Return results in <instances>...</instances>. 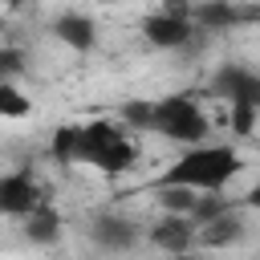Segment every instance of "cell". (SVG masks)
<instances>
[{
    "label": "cell",
    "instance_id": "6da1fadb",
    "mask_svg": "<svg viewBox=\"0 0 260 260\" xmlns=\"http://www.w3.org/2000/svg\"><path fill=\"white\" fill-rule=\"evenodd\" d=\"M240 171H244V158H240V150L232 142H203V146H187L158 175V187H183V191H199V195H219Z\"/></svg>",
    "mask_w": 260,
    "mask_h": 260
},
{
    "label": "cell",
    "instance_id": "7a4b0ae2",
    "mask_svg": "<svg viewBox=\"0 0 260 260\" xmlns=\"http://www.w3.org/2000/svg\"><path fill=\"white\" fill-rule=\"evenodd\" d=\"M150 134H162L167 142H179V146H203L207 134H211V118H207L199 93L179 89V93L154 98V110H150Z\"/></svg>",
    "mask_w": 260,
    "mask_h": 260
},
{
    "label": "cell",
    "instance_id": "3957f363",
    "mask_svg": "<svg viewBox=\"0 0 260 260\" xmlns=\"http://www.w3.org/2000/svg\"><path fill=\"white\" fill-rule=\"evenodd\" d=\"M81 162L102 171V175H122L138 162V142L106 118L85 122L81 126Z\"/></svg>",
    "mask_w": 260,
    "mask_h": 260
},
{
    "label": "cell",
    "instance_id": "277c9868",
    "mask_svg": "<svg viewBox=\"0 0 260 260\" xmlns=\"http://www.w3.org/2000/svg\"><path fill=\"white\" fill-rule=\"evenodd\" d=\"M211 93L228 102V110H248L260 114V69L244 61H228L211 73Z\"/></svg>",
    "mask_w": 260,
    "mask_h": 260
},
{
    "label": "cell",
    "instance_id": "5b68a950",
    "mask_svg": "<svg viewBox=\"0 0 260 260\" xmlns=\"http://www.w3.org/2000/svg\"><path fill=\"white\" fill-rule=\"evenodd\" d=\"M142 37L146 45L162 49V53H175V49H187L195 41V20H191V8H167V12H150L142 20Z\"/></svg>",
    "mask_w": 260,
    "mask_h": 260
},
{
    "label": "cell",
    "instance_id": "8992f818",
    "mask_svg": "<svg viewBox=\"0 0 260 260\" xmlns=\"http://www.w3.org/2000/svg\"><path fill=\"white\" fill-rule=\"evenodd\" d=\"M41 203H45L41 183H37L28 171H8V175L0 179V211H4L8 219H24V215H32Z\"/></svg>",
    "mask_w": 260,
    "mask_h": 260
},
{
    "label": "cell",
    "instance_id": "52a82bcc",
    "mask_svg": "<svg viewBox=\"0 0 260 260\" xmlns=\"http://www.w3.org/2000/svg\"><path fill=\"white\" fill-rule=\"evenodd\" d=\"M146 240L167 252V256H183V252H195V240H199V228L191 223V215H175V211H162V219L150 223Z\"/></svg>",
    "mask_w": 260,
    "mask_h": 260
},
{
    "label": "cell",
    "instance_id": "ba28073f",
    "mask_svg": "<svg viewBox=\"0 0 260 260\" xmlns=\"http://www.w3.org/2000/svg\"><path fill=\"white\" fill-rule=\"evenodd\" d=\"M191 20H195V28L228 32V28H236V24L260 20V8H240L236 0H199V4H191Z\"/></svg>",
    "mask_w": 260,
    "mask_h": 260
},
{
    "label": "cell",
    "instance_id": "9c48e42d",
    "mask_svg": "<svg viewBox=\"0 0 260 260\" xmlns=\"http://www.w3.org/2000/svg\"><path fill=\"white\" fill-rule=\"evenodd\" d=\"M89 240H93L102 252H130V248L142 240V232H138V223H134V219L106 211V215H98V219H93Z\"/></svg>",
    "mask_w": 260,
    "mask_h": 260
},
{
    "label": "cell",
    "instance_id": "30bf717a",
    "mask_svg": "<svg viewBox=\"0 0 260 260\" xmlns=\"http://www.w3.org/2000/svg\"><path fill=\"white\" fill-rule=\"evenodd\" d=\"M53 37L73 53H89L98 45V20L89 12H61L53 20Z\"/></svg>",
    "mask_w": 260,
    "mask_h": 260
},
{
    "label": "cell",
    "instance_id": "8fae6325",
    "mask_svg": "<svg viewBox=\"0 0 260 260\" xmlns=\"http://www.w3.org/2000/svg\"><path fill=\"white\" fill-rule=\"evenodd\" d=\"M61 228H65V223H61V211H57L49 199H45V203H41L32 215H24V219H20L24 240H28V244H41V248L57 244V240H61Z\"/></svg>",
    "mask_w": 260,
    "mask_h": 260
},
{
    "label": "cell",
    "instance_id": "7c38bea8",
    "mask_svg": "<svg viewBox=\"0 0 260 260\" xmlns=\"http://www.w3.org/2000/svg\"><path fill=\"white\" fill-rule=\"evenodd\" d=\"M244 236H248V223H244L240 207H232V211H223L219 219H211L207 228H199V244H207V248H232V244H240Z\"/></svg>",
    "mask_w": 260,
    "mask_h": 260
},
{
    "label": "cell",
    "instance_id": "4fadbf2b",
    "mask_svg": "<svg viewBox=\"0 0 260 260\" xmlns=\"http://www.w3.org/2000/svg\"><path fill=\"white\" fill-rule=\"evenodd\" d=\"M49 154H53L57 167H73V162H81V126H77V122L57 126L53 138H49Z\"/></svg>",
    "mask_w": 260,
    "mask_h": 260
},
{
    "label": "cell",
    "instance_id": "5bb4252c",
    "mask_svg": "<svg viewBox=\"0 0 260 260\" xmlns=\"http://www.w3.org/2000/svg\"><path fill=\"white\" fill-rule=\"evenodd\" d=\"M32 114V98H24V89L16 81H0V118L16 122V118H28Z\"/></svg>",
    "mask_w": 260,
    "mask_h": 260
},
{
    "label": "cell",
    "instance_id": "9a60e30c",
    "mask_svg": "<svg viewBox=\"0 0 260 260\" xmlns=\"http://www.w3.org/2000/svg\"><path fill=\"white\" fill-rule=\"evenodd\" d=\"M158 203H162V211L191 215V211H195V203H199V191H183V187H158Z\"/></svg>",
    "mask_w": 260,
    "mask_h": 260
},
{
    "label": "cell",
    "instance_id": "2e32d148",
    "mask_svg": "<svg viewBox=\"0 0 260 260\" xmlns=\"http://www.w3.org/2000/svg\"><path fill=\"white\" fill-rule=\"evenodd\" d=\"M150 110H154V102H130V106H122V118L130 130H150Z\"/></svg>",
    "mask_w": 260,
    "mask_h": 260
},
{
    "label": "cell",
    "instance_id": "e0dca14e",
    "mask_svg": "<svg viewBox=\"0 0 260 260\" xmlns=\"http://www.w3.org/2000/svg\"><path fill=\"white\" fill-rule=\"evenodd\" d=\"M20 69H24V53L12 49V45H4V49H0V73H4V81H16Z\"/></svg>",
    "mask_w": 260,
    "mask_h": 260
},
{
    "label": "cell",
    "instance_id": "ac0fdd59",
    "mask_svg": "<svg viewBox=\"0 0 260 260\" xmlns=\"http://www.w3.org/2000/svg\"><path fill=\"white\" fill-rule=\"evenodd\" d=\"M240 207H248V211H260V175H256V183L240 195Z\"/></svg>",
    "mask_w": 260,
    "mask_h": 260
},
{
    "label": "cell",
    "instance_id": "d6986e66",
    "mask_svg": "<svg viewBox=\"0 0 260 260\" xmlns=\"http://www.w3.org/2000/svg\"><path fill=\"white\" fill-rule=\"evenodd\" d=\"M24 4H28V0H4V8H8V12H16V8H24Z\"/></svg>",
    "mask_w": 260,
    "mask_h": 260
},
{
    "label": "cell",
    "instance_id": "ffe728a7",
    "mask_svg": "<svg viewBox=\"0 0 260 260\" xmlns=\"http://www.w3.org/2000/svg\"><path fill=\"white\" fill-rule=\"evenodd\" d=\"M171 260H203L199 252H183V256H171Z\"/></svg>",
    "mask_w": 260,
    "mask_h": 260
}]
</instances>
